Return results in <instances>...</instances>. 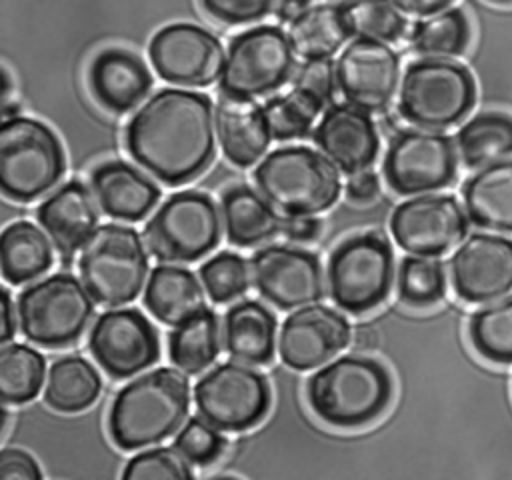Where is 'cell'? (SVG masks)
Segmentation results:
<instances>
[{
	"instance_id": "6da1fadb",
	"label": "cell",
	"mask_w": 512,
	"mask_h": 480,
	"mask_svg": "<svg viewBox=\"0 0 512 480\" xmlns=\"http://www.w3.org/2000/svg\"><path fill=\"white\" fill-rule=\"evenodd\" d=\"M216 116L202 92L160 88L128 120L130 158L168 186L198 178L214 160Z\"/></svg>"
},
{
	"instance_id": "7a4b0ae2",
	"label": "cell",
	"mask_w": 512,
	"mask_h": 480,
	"mask_svg": "<svg viewBox=\"0 0 512 480\" xmlns=\"http://www.w3.org/2000/svg\"><path fill=\"white\" fill-rule=\"evenodd\" d=\"M190 384L178 368L160 366L124 384L108 412V432L120 450L160 444L188 416Z\"/></svg>"
},
{
	"instance_id": "3957f363",
	"label": "cell",
	"mask_w": 512,
	"mask_h": 480,
	"mask_svg": "<svg viewBox=\"0 0 512 480\" xmlns=\"http://www.w3.org/2000/svg\"><path fill=\"white\" fill-rule=\"evenodd\" d=\"M312 412L336 428H362L380 418L392 400L386 366L370 356H342L314 372L306 384Z\"/></svg>"
},
{
	"instance_id": "277c9868",
	"label": "cell",
	"mask_w": 512,
	"mask_h": 480,
	"mask_svg": "<svg viewBox=\"0 0 512 480\" xmlns=\"http://www.w3.org/2000/svg\"><path fill=\"white\" fill-rule=\"evenodd\" d=\"M340 168L308 146H284L264 156L254 182L264 198L288 216H314L336 204L342 192Z\"/></svg>"
},
{
	"instance_id": "5b68a950",
	"label": "cell",
	"mask_w": 512,
	"mask_h": 480,
	"mask_svg": "<svg viewBox=\"0 0 512 480\" xmlns=\"http://www.w3.org/2000/svg\"><path fill=\"white\" fill-rule=\"evenodd\" d=\"M66 172L54 130L30 116L4 118L0 126V188L14 202H34Z\"/></svg>"
},
{
	"instance_id": "8992f818",
	"label": "cell",
	"mask_w": 512,
	"mask_h": 480,
	"mask_svg": "<svg viewBox=\"0 0 512 480\" xmlns=\"http://www.w3.org/2000/svg\"><path fill=\"white\" fill-rule=\"evenodd\" d=\"M80 280L102 306L134 302L148 276V256L140 234L124 224H100L78 254Z\"/></svg>"
},
{
	"instance_id": "52a82bcc",
	"label": "cell",
	"mask_w": 512,
	"mask_h": 480,
	"mask_svg": "<svg viewBox=\"0 0 512 480\" xmlns=\"http://www.w3.org/2000/svg\"><path fill=\"white\" fill-rule=\"evenodd\" d=\"M94 302L84 282L70 272L50 274L18 294V328L36 346H70L84 336Z\"/></svg>"
},
{
	"instance_id": "ba28073f",
	"label": "cell",
	"mask_w": 512,
	"mask_h": 480,
	"mask_svg": "<svg viewBox=\"0 0 512 480\" xmlns=\"http://www.w3.org/2000/svg\"><path fill=\"white\" fill-rule=\"evenodd\" d=\"M476 104L472 72L448 58H420L406 66L400 82V116L420 128H448Z\"/></svg>"
},
{
	"instance_id": "9c48e42d",
	"label": "cell",
	"mask_w": 512,
	"mask_h": 480,
	"mask_svg": "<svg viewBox=\"0 0 512 480\" xmlns=\"http://www.w3.org/2000/svg\"><path fill=\"white\" fill-rule=\"evenodd\" d=\"M394 252L380 232H362L342 240L328 258L330 298L350 314L380 306L392 288Z\"/></svg>"
},
{
	"instance_id": "30bf717a",
	"label": "cell",
	"mask_w": 512,
	"mask_h": 480,
	"mask_svg": "<svg viewBox=\"0 0 512 480\" xmlns=\"http://www.w3.org/2000/svg\"><path fill=\"white\" fill-rule=\"evenodd\" d=\"M222 236L214 200L198 190L166 198L144 226L148 250L160 262H194L212 252Z\"/></svg>"
},
{
	"instance_id": "8fae6325",
	"label": "cell",
	"mask_w": 512,
	"mask_h": 480,
	"mask_svg": "<svg viewBox=\"0 0 512 480\" xmlns=\"http://www.w3.org/2000/svg\"><path fill=\"white\" fill-rule=\"evenodd\" d=\"M294 46L288 34L272 24L236 34L226 50L220 72V92L242 98L266 96L294 76Z\"/></svg>"
},
{
	"instance_id": "7c38bea8",
	"label": "cell",
	"mask_w": 512,
	"mask_h": 480,
	"mask_svg": "<svg viewBox=\"0 0 512 480\" xmlns=\"http://www.w3.org/2000/svg\"><path fill=\"white\" fill-rule=\"evenodd\" d=\"M458 172V148L452 138L434 128L396 132L386 148L382 174L386 184L402 196L446 188Z\"/></svg>"
},
{
	"instance_id": "4fadbf2b",
	"label": "cell",
	"mask_w": 512,
	"mask_h": 480,
	"mask_svg": "<svg viewBox=\"0 0 512 480\" xmlns=\"http://www.w3.org/2000/svg\"><path fill=\"white\" fill-rule=\"evenodd\" d=\"M194 404L202 418L224 432H244L270 408L268 380L246 362H220L194 386Z\"/></svg>"
},
{
	"instance_id": "5bb4252c",
	"label": "cell",
	"mask_w": 512,
	"mask_h": 480,
	"mask_svg": "<svg viewBox=\"0 0 512 480\" xmlns=\"http://www.w3.org/2000/svg\"><path fill=\"white\" fill-rule=\"evenodd\" d=\"M148 58L164 82L202 88L220 78L226 56L222 42L212 32L196 24L176 22L152 36Z\"/></svg>"
},
{
	"instance_id": "9a60e30c",
	"label": "cell",
	"mask_w": 512,
	"mask_h": 480,
	"mask_svg": "<svg viewBox=\"0 0 512 480\" xmlns=\"http://www.w3.org/2000/svg\"><path fill=\"white\" fill-rule=\"evenodd\" d=\"M98 366L112 378H130L160 358V340L152 322L136 308L102 312L88 336Z\"/></svg>"
},
{
	"instance_id": "2e32d148",
	"label": "cell",
	"mask_w": 512,
	"mask_h": 480,
	"mask_svg": "<svg viewBox=\"0 0 512 480\" xmlns=\"http://www.w3.org/2000/svg\"><path fill=\"white\" fill-rule=\"evenodd\" d=\"M390 232L408 254L442 256L464 240L468 216L452 194H422L394 208Z\"/></svg>"
},
{
	"instance_id": "e0dca14e",
	"label": "cell",
	"mask_w": 512,
	"mask_h": 480,
	"mask_svg": "<svg viewBox=\"0 0 512 480\" xmlns=\"http://www.w3.org/2000/svg\"><path fill=\"white\" fill-rule=\"evenodd\" d=\"M250 278L260 296L280 310L314 304L324 296L320 258L308 250L270 244L250 256Z\"/></svg>"
},
{
	"instance_id": "ac0fdd59",
	"label": "cell",
	"mask_w": 512,
	"mask_h": 480,
	"mask_svg": "<svg viewBox=\"0 0 512 480\" xmlns=\"http://www.w3.org/2000/svg\"><path fill=\"white\" fill-rule=\"evenodd\" d=\"M338 90L366 112H386L400 84V56L388 42L356 38L336 60Z\"/></svg>"
},
{
	"instance_id": "d6986e66",
	"label": "cell",
	"mask_w": 512,
	"mask_h": 480,
	"mask_svg": "<svg viewBox=\"0 0 512 480\" xmlns=\"http://www.w3.org/2000/svg\"><path fill=\"white\" fill-rule=\"evenodd\" d=\"M454 294L468 304H484L512 290V238L470 234L450 256Z\"/></svg>"
},
{
	"instance_id": "ffe728a7",
	"label": "cell",
	"mask_w": 512,
	"mask_h": 480,
	"mask_svg": "<svg viewBox=\"0 0 512 480\" xmlns=\"http://www.w3.org/2000/svg\"><path fill=\"white\" fill-rule=\"evenodd\" d=\"M350 324L334 308L306 304L288 314L278 334L282 362L298 372L324 366L350 342Z\"/></svg>"
},
{
	"instance_id": "44dd1931",
	"label": "cell",
	"mask_w": 512,
	"mask_h": 480,
	"mask_svg": "<svg viewBox=\"0 0 512 480\" xmlns=\"http://www.w3.org/2000/svg\"><path fill=\"white\" fill-rule=\"evenodd\" d=\"M314 144L344 174L368 170L378 158L380 138L366 110L348 104H330L314 130Z\"/></svg>"
},
{
	"instance_id": "7402d4cb",
	"label": "cell",
	"mask_w": 512,
	"mask_h": 480,
	"mask_svg": "<svg viewBox=\"0 0 512 480\" xmlns=\"http://www.w3.org/2000/svg\"><path fill=\"white\" fill-rule=\"evenodd\" d=\"M88 88L104 110L126 114L148 96L152 76L136 54L122 48H106L90 62Z\"/></svg>"
},
{
	"instance_id": "603a6c76",
	"label": "cell",
	"mask_w": 512,
	"mask_h": 480,
	"mask_svg": "<svg viewBox=\"0 0 512 480\" xmlns=\"http://www.w3.org/2000/svg\"><path fill=\"white\" fill-rule=\"evenodd\" d=\"M214 116L218 142L228 162L246 168L264 156L272 138L264 106L250 98L220 92Z\"/></svg>"
},
{
	"instance_id": "cb8c5ba5",
	"label": "cell",
	"mask_w": 512,
	"mask_h": 480,
	"mask_svg": "<svg viewBox=\"0 0 512 480\" xmlns=\"http://www.w3.org/2000/svg\"><path fill=\"white\" fill-rule=\"evenodd\" d=\"M90 186L102 212L114 220L138 222L160 198V188L124 160L96 166L90 174Z\"/></svg>"
},
{
	"instance_id": "d4e9b609",
	"label": "cell",
	"mask_w": 512,
	"mask_h": 480,
	"mask_svg": "<svg viewBox=\"0 0 512 480\" xmlns=\"http://www.w3.org/2000/svg\"><path fill=\"white\" fill-rule=\"evenodd\" d=\"M40 226L62 256H72L98 226V212L90 190L70 180L54 190L36 210Z\"/></svg>"
},
{
	"instance_id": "484cf974",
	"label": "cell",
	"mask_w": 512,
	"mask_h": 480,
	"mask_svg": "<svg viewBox=\"0 0 512 480\" xmlns=\"http://www.w3.org/2000/svg\"><path fill=\"white\" fill-rule=\"evenodd\" d=\"M276 316L258 300L246 298L232 304L222 318L224 352L252 366L268 364L274 356Z\"/></svg>"
},
{
	"instance_id": "4316f807",
	"label": "cell",
	"mask_w": 512,
	"mask_h": 480,
	"mask_svg": "<svg viewBox=\"0 0 512 480\" xmlns=\"http://www.w3.org/2000/svg\"><path fill=\"white\" fill-rule=\"evenodd\" d=\"M462 198L474 226L512 232V158L478 168L464 182Z\"/></svg>"
},
{
	"instance_id": "83f0119b",
	"label": "cell",
	"mask_w": 512,
	"mask_h": 480,
	"mask_svg": "<svg viewBox=\"0 0 512 480\" xmlns=\"http://www.w3.org/2000/svg\"><path fill=\"white\" fill-rule=\"evenodd\" d=\"M220 210L228 242L240 248L272 240L284 224L264 194L246 184L226 188L220 196Z\"/></svg>"
},
{
	"instance_id": "f1b7e54d",
	"label": "cell",
	"mask_w": 512,
	"mask_h": 480,
	"mask_svg": "<svg viewBox=\"0 0 512 480\" xmlns=\"http://www.w3.org/2000/svg\"><path fill=\"white\" fill-rule=\"evenodd\" d=\"M146 310L166 326H178L206 308L202 286L192 270L158 264L144 288Z\"/></svg>"
},
{
	"instance_id": "f546056e",
	"label": "cell",
	"mask_w": 512,
	"mask_h": 480,
	"mask_svg": "<svg viewBox=\"0 0 512 480\" xmlns=\"http://www.w3.org/2000/svg\"><path fill=\"white\" fill-rule=\"evenodd\" d=\"M48 238L30 220L10 222L0 236L2 278L18 286L50 270L54 252Z\"/></svg>"
},
{
	"instance_id": "4dcf8cb0",
	"label": "cell",
	"mask_w": 512,
	"mask_h": 480,
	"mask_svg": "<svg viewBox=\"0 0 512 480\" xmlns=\"http://www.w3.org/2000/svg\"><path fill=\"white\" fill-rule=\"evenodd\" d=\"M102 392L98 370L82 356L68 354L48 368L44 400L50 408L72 414L90 408Z\"/></svg>"
},
{
	"instance_id": "1f68e13d",
	"label": "cell",
	"mask_w": 512,
	"mask_h": 480,
	"mask_svg": "<svg viewBox=\"0 0 512 480\" xmlns=\"http://www.w3.org/2000/svg\"><path fill=\"white\" fill-rule=\"evenodd\" d=\"M350 36L340 4L310 6L288 26L294 52L304 60L334 56Z\"/></svg>"
},
{
	"instance_id": "d6a6232c",
	"label": "cell",
	"mask_w": 512,
	"mask_h": 480,
	"mask_svg": "<svg viewBox=\"0 0 512 480\" xmlns=\"http://www.w3.org/2000/svg\"><path fill=\"white\" fill-rule=\"evenodd\" d=\"M456 148L466 168H482L512 156V114L486 110L472 116L460 126Z\"/></svg>"
},
{
	"instance_id": "836d02e7",
	"label": "cell",
	"mask_w": 512,
	"mask_h": 480,
	"mask_svg": "<svg viewBox=\"0 0 512 480\" xmlns=\"http://www.w3.org/2000/svg\"><path fill=\"white\" fill-rule=\"evenodd\" d=\"M220 346L222 332L218 316L208 308L174 326V330L168 334L170 362L178 370L192 376L200 374L216 360Z\"/></svg>"
},
{
	"instance_id": "e575fe53",
	"label": "cell",
	"mask_w": 512,
	"mask_h": 480,
	"mask_svg": "<svg viewBox=\"0 0 512 480\" xmlns=\"http://www.w3.org/2000/svg\"><path fill=\"white\" fill-rule=\"evenodd\" d=\"M470 36L472 30L466 14L460 8H446L416 22L410 42L422 56L454 58L468 48Z\"/></svg>"
},
{
	"instance_id": "d590c367",
	"label": "cell",
	"mask_w": 512,
	"mask_h": 480,
	"mask_svg": "<svg viewBox=\"0 0 512 480\" xmlns=\"http://www.w3.org/2000/svg\"><path fill=\"white\" fill-rule=\"evenodd\" d=\"M44 356L26 344H4L0 350V396L4 404H26L42 388Z\"/></svg>"
},
{
	"instance_id": "8d00e7d4",
	"label": "cell",
	"mask_w": 512,
	"mask_h": 480,
	"mask_svg": "<svg viewBox=\"0 0 512 480\" xmlns=\"http://www.w3.org/2000/svg\"><path fill=\"white\" fill-rule=\"evenodd\" d=\"M468 338L484 360L512 364V296L478 308L468 320Z\"/></svg>"
},
{
	"instance_id": "74e56055",
	"label": "cell",
	"mask_w": 512,
	"mask_h": 480,
	"mask_svg": "<svg viewBox=\"0 0 512 480\" xmlns=\"http://www.w3.org/2000/svg\"><path fill=\"white\" fill-rule=\"evenodd\" d=\"M396 290L406 306L428 308L438 304L446 294L444 264L438 256H404L398 266Z\"/></svg>"
},
{
	"instance_id": "f35d334b",
	"label": "cell",
	"mask_w": 512,
	"mask_h": 480,
	"mask_svg": "<svg viewBox=\"0 0 512 480\" xmlns=\"http://www.w3.org/2000/svg\"><path fill=\"white\" fill-rule=\"evenodd\" d=\"M324 106L304 90L292 86L290 92L272 96L264 102V114L274 140L304 138L314 126Z\"/></svg>"
},
{
	"instance_id": "ab89813d",
	"label": "cell",
	"mask_w": 512,
	"mask_h": 480,
	"mask_svg": "<svg viewBox=\"0 0 512 480\" xmlns=\"http://www.w3.org/2000/svg\"><path fill=\"white\" fill-rule=\"evenodd\" d=\"M340 6L356 38L396 42L406 30V18L392 0H346Z\"/></svg>"
},
{
	"instance_id": "60d3db41",
	"label": "cell",
	"mask_w": 512,
	"mask_h": 480,
	"mask_svg": "<svg viewBox=\"0 0 512 480\" xmlns=\"http://www.w3.org/2000/svg\"><path fill=\"white\" fill-rule=\"evenodd\" d=\"M200 280L208 296L216 304L240 298L248 288V272L244 258L236 252H218L200 266Z\"/></svg>"
},
{
	"instance_id": "b9f144b4",
	"label": "cell",
	"mask_w": 512,
	"mask_h": 480,
	"mask_svg": "<svg viewBox=\"0 0 512 480\" xmlns=\"http://www.w3.org/2000/svg\"><path fill=\"white\" fill-rule=\"evenodd\" d=\"M172 446L178 448L190 464L208 466L222 456L226 438L220 434V428L210 424L206 418L194 416L178 430Z\"/></svg>"
},
{
	"instance_id": "7bdbcfd3",
	"label": "cell",
	"mask_w": 512,
	"mask_h": 480,
	"mask_svg": "<svg viewBox=\"0 0 512 480\" xmlns=\"http://www.w3.org/2000/svg\"><path fill=\"white\" fill-rule=\"evenodd\" d=\"M192 464L182 456L178 448H152L136 454L128 460L122 470V478L142 480V478H192Z\"/></svg>"
},
{
	"instance_id": "ee69618b",
	"label": "cell",
	"mask_w": 512,
	"mask_h": 480,
	"mask_svg": "<svg viewBox=\"0 0 512 480\" xmlns=\"http://www.w3.org/2000/svg\"><path fill=\"white\" fill-rule=\"evenodd\" d=\"M200 8L214 20L230 26L252 24L276 10L278 0H198Z\"/></svg>"
},
{
	"instance_id": "f6af8a7d",
	"label": "cell",
	"mask_w": 512,
	"mask_h": 480,
	"mask_svg": "<svg viewBox=\"0 0 512 480\" xmlns=\"http://www.w3.org/2000/svg\"><path fill=\"white\" fill-rule=\"evenodd\" d=\"M292 86L298 90L308 92L314 96L322 106L332 102L336 88H338V76H336V64L330 58H314L306 60L296 76L292 78Z\"/></svg>"
},
{
	"instance_id": "bcb514c9",
	"label": "cell",
	"mask_w": 512,
	"mask_h": 480,
	"mask_svg": "<svg viewBox=\"0 0 512 480\" xmlns=\"http://www.w3.org/2000/svg\"><path fill=\"white\" fill-rule=\"evenodd\" d=\"M0 476L10 478H42V470L38 462L20 448H2L0 452Z\"/></svg>"
},
{
	"instance_id": "7dc6e473",
	"label": "cell",
	"mask_w": 512,
	"mask_h": 480,
	"mask_svg": "<svg viewBox=\"0 0 512 480\" xmlns=\"http://www.w3.org/2000/svg\"><path fill=\"white\" fill-rule=\"evenodd\" d=\"M380 194V178L370 172L362 170L356 174H350L346 182V198L354 204H368Z\"/></svg>"
},
{
	"instance_id": "c3c4849f",
	"label": "cell",
	"mask_w": 512,
	"mask_h": 480,
	"mask_svg": "<svg viewBox=\"0 0 512 480\" xmlns=\"http://www.w3.org/2000/svg\"><path fill=\"white\" fill-rule=\"evenodd\" d=\"M282 230L288 240L306 244V242H314L316 238H320L324 224H322V220H318L314 216H288L282 224Z\"/></svg>"
},
{
	"instance_id": "681fc988",
	"label": "cell",
	"mask_w": 512,
	"mask_h": 480,
	"mask_svg": "<svg viewBox=\"0 0 512 480\" xmlns=\"http://www.w3.org/2000/svg\"><path fill=\"white\" fill-rule=\"evenodd\" d=\"M404 14L412 16H430L440 10H446L454 0H392Z\"/></svg>"
},
{
	"instance_id": "f907efd6",
	"label": "cell",
	"mask_w": 512,
	"mask_h": 480,
	"mask_svg": "<svg viewBox=\"0 0 512 480\" xmlns=\"http://www.w3.org/2000/svg\"><path fill=\"white\" fill-rule=\"evenodd\" d=\"M16 304L12 302L8 286L2 288V342L6 344L16 332Z\"/></svg>"
},
{
	"instance_id": "816d5d0a",
	"label": "cell",
	"mask_w": 512,
	"mask_h": 480,
	"mask_svg": "<svg viewBox=\"0 0 512 480\" xmlns=\"http://www.w3.org/2000/svg\"><path fill=\"white\" fill-rule=\"evenodd\" d=\"M312 0H278L276 4V18L280 22H292L300 14H304L310 8Z\"/></svg>"
},
{
	"instance_id": "f5cc1de1",
	"label": "cell",
	"mask_w": 512,
	"mask_h": 480,
	"mask_svg": "<svg viewBox=\"0 0 512 480\" xmlns=\"http://www.w3.org/2000/svg\"><path fill=\"white\" fill-rule=\"evenodd\" d=\"M488 2H492V4H500V6H508V4H512V0H488Z\"/></svg>"
}]
</instances>
